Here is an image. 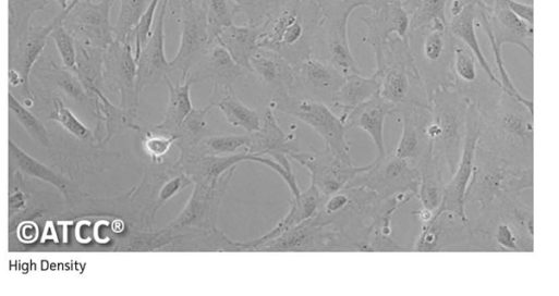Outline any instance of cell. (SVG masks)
I'll use <instances>...</instances> for the list:
<instances>
[{
    "instance_id": "obj_1",
    "label": "cell",
    "mask_w": 559,
    "mask_h": 296,
    "mask_svg": "<svg viewBox=\"0 0 559 296\" xmlns=\"http://www.w3.org/2000/svg\"><path fill=\"white\" fill-rule=\"evenodd\" d=\"M479 114L477 146L496 156L512 173L533 170V101L503 91L490 109Z\"/></svg>"
},
{
    "instance_id": "obj_2",
    "label": "cell",
    "mask_w": 559,
    "mask_h": 296,
    "mask_svg": "<svg viewBox=\"0 0 559 296\" xmlns=\"http://www.w3.org/2000/svg\"><path fill=\"white\" fill-rule=\"evenodd\" d=\"M391 200L393 199H380L366 187L347 186L323 197L313 219L319 224L330 225L337 230L340 251L367 252L369 225Z\"/></svg>"
},
{
    "instance_id": "obj_3",
    "label": "cell",
    "mask_w": 559,
    "mask_h": 296,
    "mask_svg": "<svg viewBox=\"0 0 559 296\" xmlns=\"http://www.w3.org/2000/svg\"><path fill=\"white\" fill-rule=\"evenodd\" d=\"M321 11L312 0H288L265 25L259 49L280 54L294 67L314 54Z\"/></svg>"
},
{
    "instance_id": "obj_4",
    "label": "cell",
    "mask_w": 559,
    "mask_h": 296,
    "mask_svg": "<svg viewBox=\"0 0 559 296\" xmlns=\"http://www.w3.org/2000/svg\"><path fill=\"white\" fill-rule=\"evenodd\" d=\"M455 42L448 29V21L435 20L409 29V48L427 100L435 91L453 87Z\"/></svg>"
},
{
    "instance_id": "obj_5",
    "label": "cell",
    "mask_w": 559,
    "mask_h": 296,
    "mask_svg": "<svg viewBox=\"0 0 559 296\" xmlns=\"http://www.w3.org/2000/svg\"><path fill=\"white\" fill-rule=\"evenodd\" d=\"M236 168L229 170L216 187L194 185L193 194L181 213L165 229L157 231L159 249L171 246L181 249L218 230L220 207Z\"/></svg>"
},
{
    "instance_id": "obj_6",
    "label": "cell",
    "mask_w": 559,
    "mask_h": 296,
    "mask_svg": "<svg viewBox=\"0 0 559 296\" xmlns=\"http://www.w3.org/2000/svg\"><path fill=\"white\" fill-rule=\"evenodd\" d=\"M428 104L432 153L452 176L463 150L470 102L453 88H443L429 97Z\"/></svg>"
},
{
    "instance_id": "obj_7",
    "label": "cell",
    "mask_w": 559,
    "mask_h": 296,
    "mask_svg": "<svg viewBox=\"0 0 559 296\" xmlns=\"http://www.w3.org/2000/svg\"><path fill=\"white\" fill-rule=\"evenodd\" d=\"M375 76L380 98L393 109L404 102L428 103L420 81L409 44L397 36L390 37L374 51Z\"/></svg>"
},
{
    "instance_id": "obj_8",
    "label": "cell",
    "mask_w": 559,
    "mask_h": 296,
    "mask_svg": "<svg viewBox=\"0 0 559 296\" xmlns=\"http://www.w3.org/2000/svg\"><path fill=\"white\" fill-rule=\"evenodd\" d=\"M476 26L481 27L489 41L502 90L517 99L524 100L525 98L520 95L507 72L502 59V47L505 45L519 47L533 59L534 28L517 17L505 0H494L490 9L478 7Z\"/></svg>"
},
{
    "instance_id": "obj_9",
    "label": "cell",
    "mask_w": 559,
    "mask_h": 296,
    "mask_svg": "<svg viewBox=\"0 0 559 296\" xmlns=\"http://www.w3.org/2000/svg\"><path fill=\"white\" fill-rule=\"evenodd\" d=\"M275 111L292 116L311 126L324 140L325 148L340 160L353 164L351 145L347 140L349 131L340 116L328 104L307 97L291 94L272 98L269 104Z\"/></svg>"
},
{
    "instance_id": "obj_10",
    "label": "cell",
    "mask_w": 559,
    "mask_h": 296,
    "mask_svg": "<svg viewBox=\"0 0 559 296\" xmlns=\"http://www.w3.org/2000/svg\"><path fill=\"white\" fill-rule=\"evenodd\" d=\"M192 185V180L175 163H151L141 185L131 194V202L137 207L141 229L153 230L159 211Z\"/></svg>"
},
{
    "instance_id": "obj_11",
    "label": "cell",
    "mask_w": 559,
    "mask_h": 296,
    "mask_svg": "<svg viewBox=\"0 0 559 296\" xmlns=\"http://www.w3.org/2000/svg\"><path fill=\"white\" fill-rule=\"evenodd\" d=\"M420 169L394 153L375 159L369 170L359 174L349 186H362L380 199H397L401 205L417 197Z\"/></svg>"
},
{
    "instance_id": "obj_12",
    "label": "cell",
    "mask_w": 559,
    "mask_h": 296,
    "mask_svg": "<svg viewBox=\"0 0 559 296\" xmlns=\"http://www.w3.org/2000/svg\"><path fill=\"white\" fill-rule=\"evenodd\" d=\"M410 251H472L471 221L440 207L428 221L420 223Z\"/></svg>"
},
{
    "instance_id": "obj_13",
    "label": "cell",
    "mask_w": 559,
    "mask_h": 296,
    "mask_svg": "<svg viewBox=\"0 0 559 296\" xmlns=\"http://www.w3.org/2000/svg\"><path fill=\"white\" fill-rule=\"evenodd\" d=\"M453 89L473 104L479 113L490 109L501 97V86L493 83L474 54L457 40L453 51Z\"/></svg>"
},
{
    "instance_id": "obj_14",
    "label": "cell",
    "mask_w": 559,
    "mask_h": 296,
    "mask_svg": "<svg viewBox=\"0 0 559 296\" xmlns=\"http://www.w3.org/2000/svg\"><path fill=\"white\" fill-rule=\"evenodd\" d=\"M289 159L299 163L309 172L313 184L323 197L330 196L347 186L361 173L370 169L368 165L357 166L349 164L337 158L330 150L297 151L289 156Z\"/></svg>"
},
{
    "instance_id": "obj_15",
    "label": "cell",
    "mask_w": 559,
    "mask_h": 296,
    "mask_svg": "<svg viewBox=\"0 0 559 296\" xmlns=\"http://www.w3.org/2000/svg\"><path fill=\"white\" fill-rule=\"evenodd\" d=\"M353 13V11L321 12L319 35L313 54L331 64L345 77L354 74L362 75L348 36V24Z\"/></svg>"
},
{
    "instance_id": "obj_16",
    "label": "cell",
    "mask_w": 559,
    "mask_h": 296,
    "mask_svg": "<svg viewBox=\"0 0 559 296\" xmlns=\"http://www.w3.org/2000/svg\"><path fill=\"white\" fill-rule=\"evenodd\" d=\"M180 15L182 38L179 51L170 64L173 72H181L182 78H185L205 57L211 41L204 0H185Z\"/></svg>"
},
{
    "instance_id": "obj_17",
    "label": "cell",
    "mask_w": 559,
    "mask_h": 296,
    "mask_svg": "<svg viewBox=\"0 0 559 296\" xmlns=\"http://www.w3.org/2000/svg\"><path fill=\"white\" fill-rule=\"evenodd\" d=\"M114 0H80L74 7L64 26L82 45L106 51L114 41L111 12Z\"/></svg>"
},
{
    "instance_id": "obj_18",
    "label": "cell",
    "mask_w": 559,
    "mask_h": 296,
    "mask_svg": "<svg viewBox=\"0 0 559 296\" xmlns=\"http://www.w3.org/2000/svg\"><path fill=\"white\" fill-rule=\"evenodd\" d=\"M393 114L402 125L401 138L393 153L421 169L432 153V143L428 137L432 120L429 104L408 101L396 108Z\"/></svg>"
},
{
    "instance_id": "obj_19",
    "label": "cell",
    "mask_w": 559,
    "mask_h": 296,
    "mask_svg": "<svg viewBox=\"0 0 559 296\" xmlns=\"http://www.w3.org/2000/svg\"><path fill=\"white\" fill-rule=\"evenodd\" d=\"M80 2L75 0L66 10L49 25L31 28L26 36L17 44L15 49L11 51L10 58V84L12 87H22L25 96L33 99L31 89V76L34 66L44 53L48 40L54 28L65 23L74 7Z\"/></svg>"
},
{
    "instance_id": "obj_20",
    "label": "cell",
    "mask_w": 559,
    "mask_h": 296,
    "mask_svg": "<svg viewBox=\"0 0 559 296\" xmlns=\"http://www.w3.org/2000/svg\"><path fill=\"white\" fill-rule=\"evenodd\" d=\"M510 171L496 156L476 146L471 176L464 192V206L490 203L505 193Z\"/></svg>"
},
{
    "instance_id": "obj_21",
    "label": "cell",
    "mask_w": 559,
    "mask_h": 296,
    "mask_svg": "<svg viewBox=\"0 0 559 296\" xmlns=\"http://www.w3.org/2000/svg\"><path fill=\"white\" fill-rule=\"evenodd\" d=\"M168 10V0H162L157 14L156 27L137 59V90L139 95L148 88L165 83L173 73L166 55Z\"/></svg>"
},
{
    "instance_id": "obj_22",
    "label": "cell",
    "mask_w": 559,
    "mask_h": 296,
    "mask_svg": "<svg viewBox=\"0 0 559 296\" xmlns=\"http://www.w3.org/2000/svg\"><path fill=\"white\" fill-rule=\"evenodd\" d=\"M256 251H340L339 233L312 218L265 243Z\"/></svg>"
},
{
    "instance_id": "obj_23",
    "label": "cell",
    "mask_w": 559,
    "mask_h": 296,
    "mask_svg": "<svg viewBox=\"0 0 559 296\" xmlns=\"http://www.w3.org/2000/svg\"><path fill=\"white\" fill-rule=\"evenodd\" d=\"M479 130L481 114L473 104H470L466 115V134L463 150L457 169L446 185L445 198L440 206L463 218H467L463 198L472 172Z\"/></svg>"
},
{
    "instance_id": "obj_24",
    "label": "cell",
    "mask_w": 559,
    "mask_h": 296,
    "mask_svg": "<svg viewBox=\"0 0 559 296\" xmlns=\"http://www.w3.org/2000/svg\"><path fill=\"white\" fill-rule=\"evenodd\" d=\"M255 157L246 151L230 156H209L202 153L195 147H190L180 149V157L175 164L183 170L194 185L216 187L229 170L243 162H253Z\"/></svg>"
},
{
    "instance_id": "obj_25",
    "label": "cell",
    "mask_w": 559,
    "mask_h": 296,
    "mask_svg": "<svg viewBox=\"0 0 559 296\" xmlns=\"http://www.w3.org/2000/svg\"><path fill=\"white\" fill-rule=\"evenodd\" d=\"M296 87L292 94L331 106L333 95L341 88L345 76L331 64L315 55L295 66Z\"/></svg>"
},
{
    "instance_id": "obj_26",
    "label": "cell",
    "mask_w": 559,
    "mask_h": 296,
    "mask_svg": "<svg viewBox=\"0 0 559 296\" xmlns=\"http://www.w3.org/2000/svg\"><path fill=\"white\" fill-rule=\"evenodd\" d=\"M250 135L246 152L258 157L275 158L284 169L292 171L289 156L300 151V144L295 133H285L278 123L275 110L269 106L264 114L260 128Z\"/></svg>"
},
{
    "instance_id": "obj_27",
    "label": "cell",
    "mask_w": 559,
    "mask_h": 296,
    "mask_svg": "<svg viewBox=\"0 0 559 296\" xmlns=\"http://www.w3.org/2000/svg\"><path fill=\"white\" fill-rule=\"evenodd\" d=\"M106 73L121 95V107L139 110L137 90V61L133 45L114 41L106 50Z\"/></svg>"
},
{
    "instance_id": "obj_28",
    "label": "cell",
    "mask_w": 559,
    "mask_h": 296,
    "mask_svg": "<svg viewBox=\"0 0 559 296\" xmlns=\"http://www.w3.org/2000/svg\"><path fill=\"white\" fill-rule=\"evenodd\" d=\"M248 74L251 73L236 64L223 47L214 42L185 78L193 85L209 82L214 88H226L233 87L239 79Z\"/></svg>"
},
{
    "instance_id": "obj_29",
    "label": "cell",
    "mask_w": 559,
    "mask_h": 296,
    "mask_svg": "<svg viewBox=\"0 0 559 296\" xmlns=\"http://www.w3.org/2000/svg\"><path fill=\"white\" fill-rule=\"evenodd\" d=\"M361 22L367 27V34L362 42L373 52L378 50L392 36L408 42L410 17L402 0H396V2L382 9L372 12L368 17H362Z\"/></svg>"
},
{
    "instance_id": "obj_30",
    "label": "cell",
    "mask_w": 559,
    "mask_h": 296,
    "mask_svg": "<svg viewBox=\"0 0 559 296\" xmlns=\"http://www.w3.org/2000/svg\"><path fill=\"white\" fill-rule=\"evenodd\" d=\"M251 74L272 92V98L291 95L296 87L295 67L280 54L259 49L251 60Z\"/></svg>"
},
{
    "instance_id": "obj_31",
    "label": "cell",
    "mask_w": 559,
    "mask_h": 296,
    "mask_svg": "<svg viewBox=\"0 0 559 296\" xmlns=\"http://www.w3.org/2000/svg\"><path fill=\"white\" fill-rule=\"evenodd\" d=\"M321 198L323 196L318 189L313 184H311V186L306 190L301 192L297 197H292L290 200L289 212L275 226L274 230L258 238L248 242L233 240V251H256L258 247L269 240L279 237L289 229L300 224L305 220L312 219L318 211Z\"/></svg>"
},
{
    "instance_id": "obj_32",
    "label": "cell",
    "mask_w": 559,
    "mask_h": 296,
    "mask_svg": "<svg viewBox=\"0 0 559 296\" xmlns=\"http://www.w3.org/2000/svg\"><path fill=\"white\" fill-rule=\"evenodd\" d=\"M393 111L394 109L385 102L377 92L366 102L352 110L345 119V125L349 130L360 128L370 136L377 150L376 159H381L387 155L385 123L387 118L393 114Z\"/></svg>"
},
{
    "instance_id": "obj_33",
    "label": "cell",
    "mask_w": 559,
    "mask_h": 296,
    "mask_svg": "<svg viewBox=\"0 0 559 296\" xmlns=\"http://www.w3.org/2000/svg\"><path fill=\"white\" fill-rule=\"evenodd\" d=\"M262 33V27L233 24L222 29L215 42L223 47L236 64L251 73V60L259 50Z\"/></svg>"
},
{
    "instance_id": "obj_34",
    "label": "cell",
    "mask_w": 559,
    "mask_h": 296,
    "mask_svg": "<svg viewBox=\"0 0 559 296\" xmlns=\"http://www.w3.org/2000/svg\"><path fill=\"white\" fill-rule=\"evenodd\" d=\"M208 107L219 109L231 126L240 127L247 134L257 132L262 126L259 113L245 106L233 87L214 88Z\"/></svg>"
},
{
    "instance_id": "obj_35",
    "label": "cell",
    "mask_w": 559,
    "mask_h": 296,
    "mask_svg": "<svg viewBox=\"0 0 559 296\" xmlns=\"http://www.w3.org/2000/svg\"><path fill=\"white\" fill-rule=\"evenodd\" d=\"M477 8L475 5L464 8L459 14L450 16L448 20V29L451 35L462 45H464L476 58L479 66L489 77V79L501 86L498 77L491 70L489 62L483 54L481 45L476 35ZM502 88V87H501Z\"/></svg>"
},
{
    "instance_id": "obj_36",
    "label": "cell",
    "mask_w": 559,
    "mask_h": 296,
    "mask_svg": "<svg viewBox=\"0 0 559 296\" xmlns=\"http://www.w3.org/2000/svg\"><path fill=\"white\" fill-rule=\"evenodd\" d=\"M165 83L169 90V103L165 119L155 130L178 137L183 122L194 109L191 99L193 84L189 78H183L175 85L171 83L170 78H167Z\"/></svg>"
},
{
    "instance_id": "obj_37",
    "label": "cell",
    "mask_w": 559,
    "mask_h": 296,
    "mask_svg": "<svg viewBox=\"0 0 559 296\" xmlns=\"http://www.w3.org/2000/svg\"><path fill=\"white\" fill-rule=\"evenodd\" d=\"M379 91V83L375 76L363 77L362 75H350L341 88L333 95L331 106L341 111V120L345 123L348 114L370 99Z\"/></svg>"
},
{
    "instance_id": "obj_38",
    "label": "cell",
    "mask_w": 559,
    "mask_h": 296,
    "mask_svg": "<svg viewBox=\"0 0 559 296\" xmlns=\"http://www.w3.org/2000/svg\"><path fill=\"white\" fill-rule=\"evenodd\" d=\"M443 166L438 159L430 153L420 169V186L417 199L422 209L436 212L445 198L446 181L443 176Z\"/></svg>"
},
{
    "instance_id": "obj_39",
    "label": "cell",
    "mask_w": 559,
    "mask_h": 296,
    "mask_svg": "<svg viewBox=\"0 0 559 296\" xmlns=\"http://www.w3.org/2000/svg\"><path fill=\"white\" fill-rule=\"evenodd\" d=\"M50 0H10V42L11 51L32 28L33 18L44 12Z\"/></svg>"
},
{
    "instance_id": "obj_40",
    "label": "cell",
    "mask_w": 559,
    "mask_h": 296,
    "mask_svg": "<svg viewBox=\"0 0 559 296\" xmlns=\"http://www.w3.org/2000/svg\"><path fill=\"white\" fill-rule=\"evenodd\" d=\"M10 157L15 166L25 174L46 181L68 194L66 184L58 173L26 153L13 140H10Z\"/></svg>"
},
{
    "instance_id": "obj_41",
    "label": "cell",
    "mask_w": 559,
    "mask_h": 296,
    "mask_svg": "<svg viewBox=\"0 0 559 296\" xmlns=\"http://www.w3.org/2000/svg\"><path fill=\"white\" fill-rule=\"evenodd\" d=\"M236 16L243 14L247 25L265 26L288 2V0H231Z\"/></svg>"
},
{
    "instance_id": "obj_42",
    "label": "cell",
    "mask_w": 559,
    "mask_h": 296,
    "mask_svg": "<svg viewBox=\"0 0 559 296\" xmlns=\"http://www.w3.org/2000/svg\"><path fill=\"white\" fill-rule=\"evenodd\" d=\"M150 0H121V10L114 29L116 41L133 45V34Z\"/></svg>"
},
{
    "instance_id": "obj_43",
    "label": "cell",
    "mask_w": 559,
    "mask_h": 296,
    "mask_svg": "<svg viewBox=\"0 0 559 296\" xmlns=\"http://www.w3.org/2000/svg\"><path fill=\"white\" fill-rule=\"evenodd\" d=\"M410 17V28L426 25L435 20L447 18L449 0H402Z\"/></svg>"
},
{
    "instance_id": "obj_44",
    "label": "cell",
    "mask_w": 559,
    "mask_h": 296,
    "mask_svg": "<svg viewBox=\"0 0 559 296\" xmlns=\"http://www.w3.org/2000/svg\"><path fill=\"white\" fill-rule=\"evenodd\" d=\"M96 96L108 122L109 137L125 131L132 130L138 133L142 131V126L137 123L138 111L113 106L102 91H97Z\"/></svg>"
},
{
    "instance_id": "obj_45",
    "label": "cell",
    "mask_w": 559,
    "mask_h": 296,
    "mask_svg": "<svg viewBox=\"0 0 559 296\" xmlns=\"http://www.w3.org/2000/svg\"><path fill=\"white\" fill-rule=\"evenodd\" d=\"M211 109H193L183 122L175 146L179 149L196 146L206 137L207 116Z\"/></svg>"
},
{
    "instance_id": "obj_46",
    "label": "cell",
    "mask_w": 559,
    "mask_h": 296,
    "mask_svg": "<svg viewBox=\"0 0 559 296\" xmlns=\"http://www.w3.org/2000/svg\"><path fill=\"white\" fill-rule=\"evenodd\" d=\"M250 135H227L217 134L206 136L195 147L198 151L209 156H230L236 153L241 148L248 147Z\"/></svg>"
},
{
    "instance_id": "obj_47",
    "label": "cell",
    "mask_w": 559,
    "mask_h": 296,
    "mask_svg": "<svg viewBox=\"0 0 559 296\" xmlns=\"http://www.w3.org/2000/svg\"><path fill=\"white\" fill-rule=\"evenodd\" d=\"M211 45L222 29L234 24L236 17L231 0H204Z\"/></svg>"
},
{
    "instance_id": "obj_48",
    "label": "cell",
    "mask_w": 559,
    "mask_h": 296,
    "mask_svg": "<svg viewBox=\"0 0 559 296\" xmlns=\"http://www.w3.org/2000/svg\"><path fill=\"white\" fill-rule=\"evenodd\" d=\"M139 133L143 150L151 163H165V158L170 152L172 146L175 145L178 137L159 133L155 128L154 131H143L142 128Z\"/></svg>"
},
{
    "instance_id": "obj_49",
    "label": "cell",
    "mask_w": 559,
    "mask_h": 296,
    "mask_svg": "<svg viewBox=\"0 0 559 296\" xmlns=\"http://www.w3.org/2000/svg\"><path fill=\"white\" fill-rule=\"evenodd\" d=\"M10 109L15 115L20 124L28 132V134L45 146L50 145V135L47 127L33 114L28 108L13 95H9Z\"/></svg>"
},
{
    "instance_id": "obj_50",
    "label": "cell",
    "mask_w": 559,
    "mask_h": 296,
    "mask_svg": "<svg viewBox=\"0 0 559 296\" xmlns=\"http://www.w3.org/2000/svg\"><path fill=\"white\" fill-rule=\"evenodd\" d=\"M162 0H150V3L138 22L133 34V49L135 59L137 61L143 48L149 40L153 34V27L156 20V14L160 8Z\"/></svg>"
},
{
    "instance_id": "obj_51",
    "label": "cell",
    "mask_w": 559,
    "mask_h": 296,
    "mask_svg": "<svg viewBox=\"0 0 559 296\" xmlns=\"http://www.w3.org/2000/svg\"><path fill=\"white\" fill-rule=\"evenodd\" d=\"M51 119L82 140H88L93 137V132L60 99L54 101V113Z\"/></svg>"
},
{
    "instance_id": "obj_52",
    "label": "cell",
    "mask_w": 559,
    "mask_h": 296,
    "mask_svg": "<svg viewBox=\"0 0 559 296\" xmlns=\"http://www.w3.org/2000/svg\"><path fill=\"white\" fill-rule=\"evenodd\" d=\"M59 53L62 58L63 64L68 69H77V48L76 41L64 23L59 24L51 34Z\"/></svg>"
},
{
    "instance_id": "obj_53",
    "label": "cell",
    "mask_w": 559,
    "mask_h": 296,
    "mask_svg": "<svg viewBox=\"0 0 559 296\" xmlns=\"http://www.w3.org/2000/svg\"><path fill=\"white\" fill-rule=\"evenodd\" d=\"M321 11H353L366 9V0H312Z\"/></svg>"
},
{
    "instance_id": "obj_54",
    "label": "cell",
    "mask_w": 559,
    "mask_h": 296,
    "mask_svg": "<svg viewBox=\"0 0 559 296\" xmlns=\"http://www.w3.org/2000/svg\"><path fill=\"white\" fill-rule=\"evenodd\" d=\"M509 10L522 22L534 27V8L532 4L519 2V0H505Z\"/></svg>"
},
{
    "instance_id": "obj_55",
    "label": "cell",
    "mask_w": 559,
    "mask_h": 296,
    "mask_svg": "<svg viewBox=\"0 0 559 296\" xmlns=\"http://www.w3.org/2000/svg\"><path fill=\"white\" fill-rule=\"evenodd\" d=\"M471 5L485 8L483 0H451L450 16L459 14L464 8Z\"/></svg>"
},
{
    "instance_id": "obj_56",
    "label": "cell",
    "mask_w": 559,
    "mask_h": 296,
    "mask_svg": "<svg viewBox=\"0 0 559 296\" xmlns=\"http://www.w3.org/2000/svg\"><path fill=\"white\" fill-rule=\"evenodd\" d=\"M25 206V197L22 193H16L10 198V210L11 215L14 214L15 211L21 210Z\"/></svg>"
},
{
    "instance_id": "obj_57",
    "label": "cell",
    "mask_w": 559,
    "mask_h": 296,
    "mask_svg": "<svg viewBox=\"0 0 559 296\" xmlns=\"http://www.w3.org/2000/svg\"><path fill=\"white\" fill-rule=\"evenodd\" d=\"M393 2H396V0H366V9L370 12H375Z\"/></svg>"
},
{
    "instance_id": "obj_58",
    "label": "cell",
    "mask_w": 559,
    "mask_h": 296,
    "mask_svg": "<svg viewBox=\"0 0 559 296\" xmlns=\"http://www.w3.org/2000/svg\"><path fill=\"white\" fill-rule=\"evenodd\" d=\"M184 2H185V0H168V3H169L168 12H171L172 15H174V16L180 14Z\"/></svg>"
}]
</instances>
